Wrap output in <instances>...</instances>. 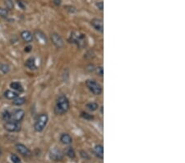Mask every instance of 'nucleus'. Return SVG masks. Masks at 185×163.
Returning <instances> with one entry per match:
<instances>
[{"mask_svg":"<svg viewBox=\"0 0 185 163\" xmlns=\"http://www.w3.org/2000/svg\"><path fill=\"white\" fill-rule=\"evenodd\" d=\"M70 103L67 96H60L56 101L55 112L57 115H63L69 110Z\"/></svg>","mask_w":185,"mask_h":163,"instance_id":"f257e3e1","label":"nucleus"},{"mask_svg":"<svg viewBox=\"0 0 185 163\" xmlns=\"http://www.w3.org/2000/svg\"><path fill=\"white\" fill-rule=\"evenodd\" d=\"M69 41L71 43L76 44L79 48H83L87 45V38L86 35L79 31H73L71 34L69 38Z\"/></svg>","mask_w":185,"mask_h":163,"instance_id":"f03ea898","label":"nucleus"},{"mask_svg":"<svg viewBox=\"0 0 185 163\" xmlns=\"http://www.w3.org/2000/svg\"><path fill=\"white\" fill-rule=\"evenodd\" d=\"M49 117L47 114H40L38 115V117L35 120V125H34V128L36 132H42L44 130V128H45L46 124L48 123Z\"/></svg>","mask_w":185,"mask_h":163,"instance_id":"7ed1b4c3","label":"nucleus"},{"mask_svg":"<svg viewBox=\"0 0 185 163\" xmlns=\"http://www.w3.org/2000/svg\"><path fill=\"white\" fill-rule=\"evenodd\" d=\"M86 85H87V88L92 91L94 95L99 96L102 93V87L101 85L99 84L98 83H96L95 80H87L86 82Z\"/></svg>","mask_w":185,"mask_h":163,"instance_id":"20e7f679","label":"nucleus"},{"mask_svg":"<svg viewBox=\"0 0 185 163\" xmlns=\"http://www.w3.org/2000/svg\"><path fill=\"white\" fill-rule=\"evenodd\" d=\"M25 116V111L22 109H18V110H15L13 112H11V116H10V120L9 121L13 122H18L20 123Z\"/></svg>","mask_w":185,"mask_h":163,"instance_id":"39448f33","label":"nucleus"},{"mask_svg":"<svg viewBox=\"0 0 185 163\" xmlns=\"http://www.w3.org/2000/svg\"><path fill=\"white\" fill-rule=\"evenodd\" d=\"M4 128L8 132H19L21 130V124L18 122L13 121H7L3 125Z\"/></svg>","mask_w":185,"mask_h":163,"instance_id":"423d86ee","label":"nucleus"},{"mask_svg":"<svg viewBox=\"0 0 185 163\" xmlns=\"http://www.w3.org/2000/svg\"><path fill=\"white\" fill-rule=\"evenodd\" d=\"M51 38V41L52 43L56 46L57 48H62L64 46V42L63 40L62 39V37L58 34V33H52L50 35Z\"/></svg>","mask_w":185,"mask_h":163,"instance_id":"0eeeda50","label":"nucleus"},{"mask_svg":"<svg viewBox=\"0 0 185 163\" xmlns=\"http://www.w3.org/2000/svg\"><path fill=\"white\" fill-rule=\"evenodd\" d=\"M16 150L19 152L20 154L22 155L23 157H30L31 155V151L29 150L28 148H26L24 144H18L15 145Z\"/></svg>","mask_w":185,"mask_h":163,"instance_id":"6e6552de","label":"nucleus"},{"mask_svg":"<svg viewBox=\"0 0 185 163\" xmlns=\"http://www.w3.org/2000/svg\"><path fill=\"white\" fill-rule=\"evenodd\" d=\"M91 24L96 30H98L100 32H103V30H104V23H103L102 19H100V18H93L91 21Z\"/></svg>","mask_w":185,"mask_h":163,"instance_id":"1a4fd4ad","label":"nucleus"},{"mask_svg":"<svg viewBox=\"0 0 185 163\" xmlns=\"http://www.w3.org/2000/svg\"><path fill=\"white\" fill-rule=\"evenodd\" d=\"M50 158L52 159L53 161H60L63 160V155L62 153V152L59 149H57V148H55V149H53L50 153Z\"/></svg>","mask_w":185,"mask_h":163,"instance_id":"9d476101","label":"nucleus"},{"mask_svg":"<svg viewBox=\"0 0 185 163\" xmlns=\"http://www.w3.org/2000/svg\"><path fill=\"white\" fill-rule=\"evenodd\" d=\"M33 36H35V40H36L38 42H40V43L46 44V42H47L45 35V34L42 32L41 30H35V32H34V35H33Z\"/></svg>","mask_w":185,"mask_h":163,"instance_id":"9b49d317","label":"nucleus"},{"mask_svg":"<svg viewBox=\"0 0 185 163\" xmlns=\"http://www.w3.org/2000/svg\"><path fill=\"white\" fill-rule=\"evenodd\" d=\"M21 37L26 43H31V42H32L33 39H34L33 34L29 30H23V31H22Z\"/></svg>","mask_w":185,"mask_h":163,"instance_id":"f8f14e48","label":"nucleus"},{"mask_svg":"<svg viewBox=\"0 0 185 163\" xmlns=\"http://www.w3.org/2000/svg\"><path fill=\"white\" fill-rule=\"evenodd\" d=\"M3 95H4V97L8 99V100H14L15 98L19 96L18 92L15 91H13V90H6Z\"/></svg>","mask_w":185,"mask_h":163,"instance_id":"ddd939ff","label":"nucleus"},{"mask_svg":"<svg viewBox=\"0 0 185 163\" xmlns=\"http://www.w3.org/2000/svg\"><path fill=\"white\" fill-rule=\"evenodd\" d=\"M94 152H95L96 157H98L100 159H103V157H104V148H103L102 145L98 144V145L95 146Z\"/></svg>","mask_w":185,"mask_h":163,"instance_id":"4468645a","label":"nucleus"},{"mask_svg":"<svg viewBox=\"0 0 185 163\" xmlns=\"http://www.w3.org/2000/svg\"><path fill=\"white\" fill-rule=\"evenodd\" d=\"M60 141L62 144H65V145H69L72 143V139L68 133H63L60 136Z\"/></svg>","mask_w":185,"mask_h":163,"instance_id":"2eb2a0df","label":"nucleus"},{"mask_svg":"<svg viewBox=\"0 0 185 163\" xmlns=\"http://www.w3.org/2000/svg\"><path fill=\"white\" fill-rule=\"evenodd\" d=\"M10 87L13 91H17V92H22L24 91L22 85L18 82H13V83H10Z\"/></svg>","mask_w":185,"mask_h":163,"instance_id":"dca6fc26","label":"nucleus"},{"mask_svg":"<svg viewBox=\"0 0 185 163\" xmlns=\"http://www.w3.org/2000/svg\"><path fill=\"white\" fill-rule=\"evenodd\" d=\"M25 66L31 70L36 69V65H35V59H34V58H32V57H31V58H29V59L26 61V63H25Z\"/></svg>","mask_w":185,"mask_h":163,"instance_id":"f3484780","label":"nucleus"},{"mask_svg":"<svg viewBox=\"0 0 185 163\" xmlns=\"http://www.w3.org/2000/svg\"><path fill=\"white\" fill-rule=\"evenodd\" d=\"M26 103V99L24 97H18L15 98L14 100H13V104L14 106H22Z\"/></svg>","mask_w":185,"mask_h":163,"instance_id":"a211bd4d","label":"nucleus"},{"mask_svg":"<svg viewBox=\"0 0 185 163\" xmlns=\"http://www.w3.org/2000/svg\"><path fill=\"white\" fill-rule=\"evenodd\" d=\"M65 153L68 157H70V158H72V159L75 158V157H76L75 151H74L73 148H71V147H68V148H67V149H66V151H65Z\"/></svg>","mask_w":185,"mask_h":163,"instance_id":"6ab92c4d","label":"nucleus"},{"mask_svg":"<svg viewBox=\"0 0 185 163\" xmlns=\"http://www.w3.org/2000/svg\"><path fill=\"white\" fill-rule=\"evenodd\" d=\"M99 107V105L96 102H90L87 104V108L91 111H96Z\"/></svg>","mask_w":185,"mask_h":163,"instance_id":"aec40b11","label":"nucleus"},{"mask_svg":"<svg viewBox=\"0 0 185 163\" xmlns=\"http://www.w3.org/2000/svg\"><path fill=\"white\" fill-rule=\"evenodd\" d=\"M5 4V8L8 9V10H13L14 8V3H13V0H5L4 1Z\"/></svg>","mask_w":185,"mask_h":163,"instance_id":"412c9836","label":"nucleus"},{"mask_svg":"<svg viewBox=\"0 0 185 163\" xmlns=\"http://www.w3.org/2000/svg\"><path fill=\"white\" fill-rule=\"evenodd\" d=\"M9 70H10V67L8 64H5V63L0 64V72L3 74L8 73L9 72Z\"/></svg>","mask_w":185,"mask_h":163,"instance_id":"4be33fe9","label":"nucleus"},{"mask_svg":"<svg viewBox=\"0 0 185 163\" xmlns=\"http://www.w3.org/2000/svg\"><path fill=\"white\" fill-rule=\"evenodd\" d=\"M9 11L8 9L4 8H1L0 7V17L3 18H7L8 17Z\"/></svg>","mask_w":185,"mask_h":163,"instance_id":"5701e85b","label":"nucleus"},{"mask_svg":"<svg viewBox=\"0 0 185 163\" xmlns=\"http://www.w3.org/2000/svg\"><path fill=\"white\" fill-rule=\"evenodd\" d=\"M10 116H11V112H9L8 111H5L3 112L2 114L3 120H5L6 122L10 120Z\"/></svg>","mask_w":185,"mask_h":163,"instance_id":"b1692460","label":"nucleus"},{"mask_svg":"<svg viewBox=\"0 0 185 163\" xmlns=\"http://www.w3.org/2000/svg\"><path fill=\"white\" fill-rule=\"evenodd\" d=\"M81 116L87 120H91L94 118L93 115H90V114H88V113H86V112H82V115H81Z\"/></svg>","mask_w":185,"mask_h":163,"instance_id":"393cba45","label":"nucleus"},{"mask_svg":"<svg viewBox=\"0 0 185 163\" xmlns=\"http://www.w3.org/2000/svg\"><path fill=\"white\" fill-rule=\"evenodd\" d=\"M11 160L13 163H22L21 162V160H20L19 157L15 154L11 155Z\"/></svg>","mask_w":185,"mask_h":163,"instance_id":"a878e982","label":"nucleus"},{"mask_svg":"<svg viewBox=\"0 0 185 163\" xmlns=\"http://www.w3.org/2000/svg\"><path fill=\"white\" fill-rule=\"evenodd\" d=\"M64 8L67 10V11H68L69 13H75L76 12V8L73 6H71V5H69V6H65L64 7Z\"/></svg>","mask_w":185,"mask_h":163,"instance_id":"bb28decb","label":"nucleus"},{"mask_svg":"<svg viewBox=\"0 0 185 163\" xmlns=\"http://www.w3.org/2000/svg\"><path fill=\"white\" fill-rule=\"evenodd\" d=\"M17 3L22 9H25L26 8V3L23 0H17Z\"/></svg>","mask_w":185,"mask_h":163,"instance_id":"cd10ccee","label":"nucleus"},{"mask_svg":"<svg viewBox=\"0 0 185 163\" xmlns=\"http://www.w3.org/2000/svg\"><path fill=\"white\" fill-rule=\"evenodd\" d=\"M80 155H81V157H82V158H84V159H87V160H88V159L90 158L89 155L87 154V152H85V151H81Z\"/></svg>","mask_w":185,"mask_h":163,"instance_id":"c85d7f7f","label":"nucleus"},{"mask_svg":"<svg viewBox=\"0 0 185 163\" xmlns=\"http://www.w3.org/2000/svg\"><path fill=\"white\" fill-rule=\"evenodd\" d=\"M96 72H97L98 75H100V77H102L103 74H104V69H103V67L100 66V67L96 68Z\"/></svg>","mask_w":185,"mask_h":163,"instance_id":"c756f323","label":"nucleus"},{"mask_svg":"<svg viewBox=\"0 0 185 163\" xmlns=\"http://www.w3.org/2000/svg\"><path fill=\"white\" fill-rule=\"evenodd\" d=\"M96 7L98 8L99 10L102 11L104 9V3H103V1H100V2L96 3Z\"/></svg>","mask_w":185,"mask_h":163,"instance_id":"7c9ffc66","label":"nucleus"},{"mask_svg":"<svg viewBox=\"0 0 185 163\" xmlns=\"http://www.w3.org/2000/svg\"><path fill=\"white\" fill-rule=\"evenodd\" d=\"M31 50V46H27V47L25 48V51H26V52H30Z\"/></svg>","mask_w":185,"mask_h":163,"instance_id":"2f4dec72","label":"nucleus"},{"mask_svg":"<svg viewBox=\"0 0 185 163\" xmlns=\"http://www.w3.org/2000/svg\"><path fill=\"white\" fill-rule=\"evenodd\" d=\"M1 154H2V151H1V149H0V156H1Z\"/></svg>","mask_w":185,"mask_h":163,"instance_id":"473e14b6","label":"nucleus"}]
</instances>
